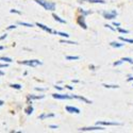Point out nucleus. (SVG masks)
I'll list each match as a JSON object with an SVG mask.
<instances>
[{
	"mask_svg": "<svg viewBox=\"0 0 133 133\" xmlns=\"http://www.w3.org/2000/svg\"><path fill=\"white\" fill-rule=\"evenodd\" d=\"M44 97H45V96H44V95H41V96H34V95H29V96H28V99H31V100H32V99H43Z\"/></svg>",
	"mask_w": 133,
	"mask_h": 133,
	"instance_id": "obj_16",
	"label": "nucleus"
},
{
	"mask_svg": "<svg viewBox=\"0 0 133 133\" xmlns=\"http://www.w3.org/2000/svg\"><path fill=\"white\" fill-rule=\"evenodd\" d=\"M35 90H36V91H41V92H44V91H46V88H42V87H35Z\"/></svg>",
	"mask_w": 133,
	"mask_h": 133,
	"instance_id": "obj_32",
	"label": "nucleus"
},
{
	"mask_svg": "<svg viewBox=\"0 0 133 133\" xmlns=\"http://www.w3.org/2000/svg\"><path fill=\"white\" fill-rule=\"evenodd\" d=\"M16 28V26L15 25H11V26H9L8 27V30H12V29H15Z\"/></svg>",
	"mask_w": 133,
	"mask_h": 133,
	"instance_id": "obj_31",
	"label": "nucleus"
},
{
	"mask_svg": "<svg viewBox=\"0 0 133 133\" xmlns=\"http://www.w3.org/2000/svg\"><path fill=\"white\" fill-rule=\"evenodd\" d=\"M54 87L57 88V90H59V91H62V90H63V87H62V86H59V85H55Z\"/></svg>",
	"mask_w": 133,
	"mask_h": 133,
	"instance_id": "obj_33",
	"label": "nucleus"
},
{
	"mask_svg": "<svg viewBox=\"0 0 133 133\" xmlns=\"http://www.w3.org/2000/svg\"><path fill=\"white\" fill-rule=\"evenodd\" d=\"M71 98H76V99H79V100H82V101H84L85 103H92V101H90V100H87L86 98H84V97H82V96H77V95H71Z\"/></svg>",
	"mask_w": 133,
	"mask_h": 133,
	"instance_id": "obj_10",
	"label": "nucleus"
},
{
	"mask_svg": "<svg viewBox=\"0 0 133 133\" xmlns=\"http://www.w3.org/2000/svg\"><path fill=\"white\" fill-rule=\"evenodd\" d=\"M119 39H121V41H124V42H126V43H131V44H133V39H129V38H125L124 36H119Z\"/></svg>",
	"mask_w": 133,
	"mask_h": 133,
	"instance_id": "obj_22",
	"label": "nucleus"
},
{
	"mask_svg": "<svg viewBox=\"0 0 133 133\" xmlns=\"http://www.w3.org/2000/svg\"><path fill=\"white\" fill-rule=\"evenodd\" d=\"M6 37V34H3L2 36H0V41H2V39H4Z\"/></svg>",
	"mask_w": 133,
	"mask_h": 133,
	"instance_id": "obj_35",
	"label": "nucleus"
},
{
	"mask_svg": "<svg viewBox=\"0 0 133 133\" xmlns=\"http://www.w3.org/2000/svg\"><path fill=\"white\" fill-rule=\"evenodd\" d=\"M19 63L27 65V66H31V67H36V66H38V65H42V62L38 61V60H27V61H21Z\"/></svg>",
	"mask_w": 133,
	"mask_h": 133,
	"instance_id": "obj_2",
	"label": "nucleus"
},
{
	"mask_svg": "<svg viewBox=\"0 0 133 133\" xmlns=\"http://www.w3.org/2000/svg\"><path fill=\"white\" fill-rule=\"evenodd\" d=\"M79 12H80L82 15H84V16H86V15H88V14L92 13L91 11H85V10H83V9H79Z\"/></svg>",
	"mask_w": 133,
	"mask_h": 133,
	"instance_id": "obj_20",
	"label": "nucleus"
},
{
	"mask_svg": "<svg viewBox=\"0 0 133 133\" xmlns=\"http://www.w3.org/2000/svg\"><path fill=\"white\" fill-rule=\"evenodd\" d=\"M123 60H120V61H118V62H115L114 63V66H118V65H120V64H123Z\"/></svg>",
	"mask_w": 133,
	"mask_h": 133,
	"instance_id": "obj_30",
	"label": "nucleus"
},
{
	"mask_svg": "<svg viewBox=\"0 0 133 133\" xmlns=\"http://www.w3.org/2000/svg\"><path fill=\"white\" fill-rule=\"evenodd\" d=\"M78 24H79L84 30L87 29V26H86V24H85V16H84V15H81V16L78 17Z\"/></svg>",
	"mask_w": 133,
	"mask_h": 133,
	"instance_id": "obj_5",
	"label": "nucleus"
},
{
	"mask_svg": "<svg viewBox=\"0 0 133 133\" xmlns=\"http://www.w3.org/2000/svg\"><path fill=\"white\" fill-rule=\"evenodd\" d=\"M65 87H66V88H68V90H72V86H70V85H66Z\"/></svg>",
	"mask_w": 133,
	"mask_h": 133,
	"instance_id": "obj_39",
	"label": "nucleus"
},
{
	"mask_svg": "<svg viewBox=\"0 0 133 133\" xmlns=\"http://www.w3.org/2000/svg\"><path fill=\"white\" fill-rule=\"evenodd\" d=\"M52 97L55 99H71L70 95H61V94H52Z\"/></svg>",
	"mask_w": 133,
	"mask_h": 133,
	"instance_id": "obj_7",
	"label": "nucleus"
},
{
	"mask_svg": "<svg viewBox=\"0 0 133 133\" xmlns=\"http://www.w3.org/2000/svg\"><path fill=\"white\" fill-rule=\"evenodd\" d=\"M0 61H3V62H6V63H11V62H12V59L6 58V57H1V58H0Z\"/></svg>",
	"mask_w": 133,
	"mask_h": 133,
	"instance_id": "obj_21",
	"label": "nucleus"
},
{
	"mask_svg": "<svg viewBox=\"0 0 133 133\" xmlns=\"http://www.w3.org/2000/svg\"><path fill=\"white\" fill-rule=\"evenodd\" d=\"M3 103H4L3 100H0V105H3Z\"/></svg>",
	"mask_w": 133,
	"mask_h": 133,
	"instance_id": "obj_40",
	"label": "nucleus"
},
{
	"mask_svg": "<svg viewBox=\"0 0 133 133\" xmlns=\"http://www.w3.org/2000/svg\"><path fill=\"white\" fill-rule=\"evenodd\" d=\"M18 25L24 26V27H28V28H32L33 25L32 24H28V23H23V21H18Z\"/></svg>",
	"mask_w": 133,
	"mask_h": 133,
	"instance_id": "obj_19",
	"label": "nucleus"
},
{
	"mask_svg": "<svg viewBox=\"0 0 133 133\" xmlns=\"http://www.w3.org/2000/svg\"><path fill=\"white\" fill-rule=\"evenodd\" d=\"M52 33H54L55 35H61L63 37H69V34H67V33H64V32H59V31H53Z\"/></svg>",
	"mask_w": 133,
	"mask_h": 133,
	"instance_id": "obj_15",
	"label": "nucleus"
},
{
	"mask_svg": "<svg viewBox=\"0 0 133 133\" xmlns=\"http://www.w3.org/2000/svg\"><path fill=\"white\" fill-rule=\"evenodd\" d=\"M36 3H38L39 5L44 6L45 10L47 11H54L55 10V3L54 2H50V1H46V0H34Z\"/></svg>",
	"mask_w": 133,
	"mask_h": 133,
	"instance_id": "obj_1",
	"label": "nucleus"
},
{
	"mask_svg": "<svg viewBox=\"0 0 133 133\" xmlns=\"http://www.w3.org/2000/svg\"><path fill=\"white\" fill-rule=\"evenodd\" d=\"M110 45L114 47V48H120V47H123L124 46V44L123 43H116V42H112V43H110Z\"/></svg>",
	"mask_w": 133,
	"mask_h": 133,
	"instance_id": "obj_13",
	"label": "nucleus"
},
{
	"mask_svg": "<svg viewBox=\"0 0 133 133\" xmlns=\"http://www.w3.org/2000/svg\"><path fill=\"white\" fill-rule=\"evenodd\" d=\"M10 12H11V13H16V14H21V12H20V11H18V10H15V9L10 10Z\"/></svg>",
	"mask_w": 133,
	"mask_h": 133,
	"instance_id": "obj_27",
	"label": "nucleus"
},
{
	"mask_svg": "<svg viewBox=\"0 0 133 133\" xmlns=\"http://www.w3.org/2000/svg\"><path fill=\"white\" fill-rule=\"evenodd\" d=\"M117 30L120 32V33H125V34H128L129 31L128 30H125V29H121V28H117Z\"/></svg>",
	"mask_w": 133,
	"mask_h": 133,
	"instance_id": "obj_26",
	"label": "nucleus"
},
{
	"mask_svg": "<svg viewBox=\"0 0 133 133\" xmlns=\"http://www.w3.org/2000/svg\"><path fill=\"white\" fill-rule=\"evenodd\" d=\"M79 131H103L104 128L100 127L99 125H97L96 127H88V128H80L78 129Z\"/></svg>",
	"mask_w": 133,
	"mask_h": 133,
	"instance_id": "obj_4",
	"label": "nucleus"
},
{
	"mask_svg": "<svg viewBox=\"0 0 133 133\" xmlns=\"http://www.w3.org/2000/svg\"><path fill=\"white\" fill-rule=\"evenodd\" d=\"M102 86H104L105 88H118L119 87V85H112V84H105V83H103L102 84Z\"/></svg>",
	"mask_w": 133,
	"mask_h": 133,
	"instance_id": "obj_17",
	"label": "nucleus"
},
{
	"mask_svg": "<svg viewBox=\"0 0 133 133\" xmlns=\"http://www.w3.org/2000/svg\"><path fill=\"white\" fill-rule=\"evenodd\" d=\"M132 69H133V68H132Z\"/></svg>",
	"mask_w": 133,
	"mask_h": 133,
	"instance_id": "obj_43",
	"label": "nucleus"
},
{
	"mask_svg": "<svg viewBox=\"0 0 133 133\" xmlns=\"http://www.w3.org/2000/svg\"><path fill=\"white\" fill-rule=\"evenodd\" d=\"M4 75V72L3 71H0V76H3Z\"/></svg>",
	"mask_w": 133,
	"mask_h": 133,
	"instance_id": "obj_42",
	"label": "nucleus"
},
{
	"mask_svg": "<svg viewBox=\"0 0 133 133\" xmlns=\"http://www.w3.org/2000/svg\"><path fill=\"white\" fill-rule=\"evenodd\" d=\"M50 128H51V129H58L59 127H58V126H54V125H51Z\"/></svg>",
	"mask_w": 133,
	"mask_h": 133,
	"instance_id": "obj_37",
	"label": "nucleus"
},
{
	"mask_svg": "<svg viewBox=\"0 0 133 133\" xmlns=\"http://www.w3.org/2000/svg\"><path fill=\"white\" fill-rule=\"evenodd\" d=\"M121 60H123L124 62H129L130 64H133V60H132L131 58H123Z\"/></svg>",
	"mask_w": 133,
	"mask_h": 133,
	"instance_id": "obj_24",
	"label": "nucleus"
},
{
	"mask_svg": "<svg viewBox=\"0 0 133 133\" xmlns=\"http://www.w3.org/2000/svg\"><path fill=\"white\" fill-rule=\"evenodd\" d=\"M96 125H99V126H120L121 124L120 123H116V121H97Z\"/></svg>",
	"mask_w": 133,
	"mask_h": 133,
	"instance_id": "obj_3",
	"label": "nucleus"
},
{
	"mask_svg": "<svg viewBox=\"0 0 133 133\" xmlns=\"http://www.w3.org/2000/svg\"><path fill=\"white\" fill-rule=\"evenodd\" d=\"M83 1H88L91 3H102V4L105 3L104 0H79V2H83Z\"/></svg>",
	"mask_w": 133,
	"mask_h": 133,
	"instance_id": "obj_11",
	"label": "nucleus"
},
{
	"mask_svg": "<svg viewBox=\"0 0 133 133\" xmlns=\"http://www.w3.org/2000/svg\"><path fill=\"white\" fill-rule=\"evenodd\" d=\"M113 25H114L115 27H119V26H120V24H119V23H116V21H115V23H113Z\"/></svg>",
	"mask_w": 133,
	"mask_h": 133,
	"instance_id": "obj_38",
	"label": "nucleus"
},
{
	"mask_svg": "<svg viewBox=\"0 0 133 133\" xmlns=\"http://www.w3.org/2000/svg\"><path fill=\"white\" fill-rule=\"evenodd\" d=\"M25 111H26V114H27V115H31V114L33 113V108H32V105H29Z\"/></svg>",
	"mask_w": 133,
	"mask_h": 133,
	"instance_id": "obj_18",
	"label": "nucleus"
},
{
	"mask_svg": "<svg viewBox=\"0 0 133 133\" xmlns=\"http://www.w3.org/2000/svg\"><path fill=\"white\" fill-rule=\"evenodd\" d=\"M127 81H129V82H130V81H133V77H132V76H129V78H128Z\"/></svg>",
	"mask_w": 133,
	"mask_h": 133,
	"instance_id": "obj_36",
	"label": "nucleus"
},
{
	"mask_svg": "<svg viewBox=\"0 0 133 133\" xmlns=\"http://www.w3.org/2000/svg\"><path fill=\"white\" fill-rule=\"evenodd\" d=\"M52 16H53V18L57 20V21H59V23H61V24H66V20L65 19H62L61 17H59L57 14H52Z\"/></svg>",
	"mask_w": 133,
	"mask_h": 133,
	"instance_id": "obj_14",
	"label": "nucleus"
},
{
	"mask_svg": "<svg viewBox=\"0 0 133 133\" xmlns=\"http://www.w3.org/2000/svg\"><path fill=\"white\" fill-rule=\"evenodd\" d=\"M62 44H69V45H77L78 43H76V42H70V41H61Z\"/></svg>",
	"mask_w": 133,
	"mask_h": 133,
	"instance_id": "obj_23",
	"label": "nucleus"
},
{
	"mask_svg": "<svg viewBox=\"0 0 133 133\" xmlns=\"http://www.w3.org/2000/svg\"><path fill=\"white\" fill-rule=\"evenodd\" d=\"M66 111L69 113H75V114H79L80 113V110L78 108H75V107H70V105H67L66 107Z\"/></svg>",
	"mask_w": 133,
	"mask_h": 133,
	"instance_id": "obj_6",
	"label": "nucleus"
},
{
	"mask_svg": "<svg viewBox=\"0 0 133 133\" xmlns=\"http://www.w3.org/2000/svg\"><path fill=\"white\" fill-rule=\"evenodd\" d=\"M104 27H105V28H109V29H111L112 31H115V30H116L115 28H113L112 26H110V25H104Z\"/></svg>",
	"mask_w": 133,
	"mask_h": 133,
	"instance_id": "obj_28",
	"label": "nucleus"
},
{
	"mask_svg": "<svg viewBox=\"0 0 133 133\" xmlns=\"http://www.w3.org/2000/svg\"><path fill=\"white\" fill-rule=\"evenodd\" d=\"M49 117H54V114L53 113H49V114H46V113H43L42 115H39V119L41 120H44L45 118H49Z\"/></svg>",
	"mask_w": 133,
	"mask_h": 133,
	"instance_id": "obj_12",
	"label": "nucleus"
},
{
	"mask_svg": "<svg viewBox=\"0 0 133 133\" xmlns=\"http://www.w3.org/2000/svg\"><path fill=\"white\" fill-rule=\"evenodd\" d=\"M66 59H67V60H78L79 57H67Z\"/></svg>",
	"mask_w": 133,
	"mask_h": 133,
	"instance_id": "obj_29",
	"label": "nucleus"
},
{
	"mask_svg": "<svg viewBox=\"0 0 133 133\" xmlns=\"http://www.w3.org/2000/svg\"><path fill=\"white\" fill-rule=\"evenodd\" d=\"M102 15H103V17L105 18V19H114V18H116V14H113L112 12H102Z\"/></svg>",
	"mask_w": 133,
	"mask_h": 133,
	"instance_id": "obj_8",
	"label": "nucleus"
},
{
	"mask_svg": "<svg viewBox=\"0 0 133 133\" xmlns=\"http://www.w3.org/2000/svg\"><path fill=\"white\" fill-rule=\"evenodd\" d=\"M8 67V64H0V68H4Z\"/></svg>",
	"mask_w": 133,
	"mask_h": 133,
	"instance_id": "obj_34",
	"label": "nucleus"
},
{
	"mask_svg": "<svg viewBox=\"0 0 133 133\" xmlns=\"http://www.w3.org/2000/svg\"><path fill=\"white\" fill-rule=\"evenodd\" d=\"M4 49V47L3 46H0V50H3Z\"/></svg>",
	"mask_w": 133,
	"mask_h": 133,
	"instance_id": "obj_41",
	"label": "nucleus"
},
{
	"mask_svg": "<svg viewBox=\"0 0 133 133\" xmlns=\"http://www.w3.org/2000/svg\"><path fill=\"white\" fill-rule=\"evenodd\" d=\"M36 26L37 27H39L41 29H43L44 31H46V32H48V33H52L53 31L50 29V28H48V27H46L45 25H43V24H39V23H36Z\"/></svg>",
	"mask_w": 133,
	"mask_h": 133,
	"instance_id": "obj_9",
	"label": "nucleus"
},
{
	"mask_svg": "<svg viewBox=\"0 0 133 133\" xmlns=\"http://www.w3.org/2000/svg\"><path fill=\"white\" fill-rule=\"evenodd\" d=\"M11 87L15 88V90H20V88H21V85H20V84H11Z\"/></svg>",
	"mask_w": 133,
	"mask_h": 133,
	"instance_id": "obj_25",
	"label": "nucleus"
}]
</instances>
